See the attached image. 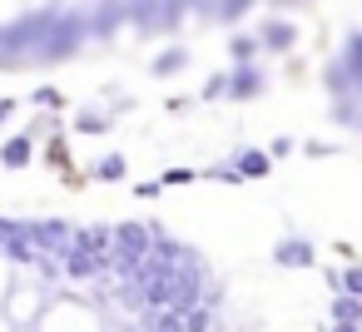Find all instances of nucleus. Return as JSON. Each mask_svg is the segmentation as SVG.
Segmentation results:
<instances>
[{"instance_id": "nucleus-17", "label": "nucleus", "mask_w": 362, "mask_h": 332, "mask_svg": "<svg viewBox=\"0 0 362 332\" xmlns=\"http://www.w3.org/2000/svg\"><path fill=\"white\" fill-rule=\"evenodd\" d=\"M332 332H357V327H332Z\"/></svg>"}, {"instance_id": "nucleus-13", "label": "nucleus", "mask_w": 362, "mask_h": 332, "mask_svg": "<svg viewBox=\"0 0 362 332\" xmlns=\"http://www.w3.org/2000/svg\"><path fill=\"white\" fill-rule=\"evenodd\" d=\"M228 95V75H214L209 85H204V100H223Z\"/></svg>"}, {"instance_id": "nucleus-8", "label": "nucleus", "mask_w": 362, "mask_h": 332, "mask_svg": "<svg viewBox=\"0 0 362 332\" xmlns=\"http://www.w3.org/2000/svg\"><path fill=\"white\" fill-rule=\"evenodd\" d=\"M75 129H80V134H105V129H110V114H100V109H80V114H75Z\"/></svg>"}, {"instance_id": "nucleus-15", "label": "nucleus", "mask_w": 362, "mask_h": 332, "mask_svg": "<svg viewBox=\"0 0 362 332\" xmlns=\"http://www.w3.org/2000/svg\"><path fill=\"white\" fill-rule=\"evenodd\" d=\"M293 154V139H273V149H268V159H288Z\"/></svg>"}, {"instance_id": "nucleus-3", "label": "nucleus", "mask_w": 362, "mask_h": 332, "mask_svg": "<svg viewBox=\"0 0 362 332\" xmlns=\"http://www.w3.org/2000/svg\"><path fill=\"white\" fill-rule=\"evenodd\" d=\"M30 159H35V139L30 134H16V139L0 144V164H6V169H25Z\"/></svg>"}, {"instance_id": "nucleus-11", "label": "nucleus", "mask_w": 362, "mask_h": 332, "mask_svg": "<svg viewBox=\"0 0 362 332\" xmlns=\"http://www.w3.org/2000/svg\"><path fill=\"white\" fill-rule=\"evenodd\" d=\"M337 297H357V302H362V263L342 268V292H337Z\"/></svg>"}, {"instance_id": "nucleus-6", "label": "nucleus", "mask_w": 362, "mask_h": 332, "mask_svg": "<svg viewBox=\"0 0 362 332\" xmlns=\"http://www.w3.org/2000/svg\"><path fill=\"white\" fill-rule=\"evenodd\" d=\"M184 60H189V50H184V45H174V50L154 55V65H149V70H154V75L164 80V75H179V70H184Z\"/></svg>"}, {"instance_id": "nucleus-16", "label": "nucleus", "mask_w": 362, "mask_h": 332, "mask_svg": "<svg viewBox=\"0 0 362 332\" xmlns=\"http://www.w3.org/2000/svg\"><path fill=\"white\" fill-rule=\"evenodd\" d=\"M11 114H16V100H0V124H6Z\"/></svg>"}, {"instance_id": "nucleus-12", "label": "nucleus", "mask_w": 362, "mask_h": 332, "mask_svg": "<svg viewBox=\"0 0 362 332\" xmlns=\"http://www.w3.org/2000/svg\"><path fill=\"white\" fill-rule=\"evenodd\" d=\"M35 105H40L45 114H55V109H65V95H60L55 85H40V90H35Z\"/></svg>"}, {"instance_id": "nucleus-2", "label": "nucleus", "mask_w": 362, "mask_h": 332, "mask_svg": "<svg viewBox=\"0 0 362 332\" xmlns=\"http://www.w3.org/2000/svg\"><path fill=\"white\" fill-rule=\"evenodd\" d=\"M293 40H298V25H288V20H268L263 30H258V50H293Z\"/></svg>"}, {"instance_id": "nucleus-10", "label": "nucleus", "mask_w": 362, "mask_h": 332, "mask_svg": "<svg viewBox=\"0 0 362 332\" xmlns=\"http://www.w3.org/2000/svg\"><path fill=\"white\" fill-rule=\"evenodd\" d=\"M124 169H129L124 154H105V159L95 164V179H110V184H115V179H124Z\"/></svg>"}, {"instance_id": "nucleus-14", "label": "nucleus", "mask_w": 362, "mask_h": 332, "mask_svg": "<svg viewBox=\"0 0 362 332\" xmlns=\"http://www.w3.org/2000/svg\"><path fill=\"white\" fill-rule=\"evenodd\" d=\"M189 179H194V169H169V174L159 179V189H164V184H189Z\"/></svg>"}, {"instance_id": "nucleus-7", "label": "nucleus", "mask_w": 362, "mask_h": 332, "mask_svg": "<svg viewBox=\"0 0 362 332\" xmlns=\"http://www.w3.org/2000/svg\"><path fill=\"white\" fill-rule=\"evenodd\" d=\"M362 322V302L357 297H337L332 302V327H357Z\"/></svg>"}, {"instance_id": "nucleus-4", "label": "nucleus", "mask_w": 362, "mask_h": 332, "mask_svg": "<svg viewBox=\"0 0 362 332\" xmlns=\"http://www.w3.org/2000/svg\"><path fill=\"white\" fill-rule=\"evenodd\" d=\"M263 90V75L253 70V65H233L228 70V95L233 100H248V95H258Z\"/></svg>"}, {"instance_id": "nucleus-1", "label": "nucleus", "mask_w": 362, "mask_h": 332, "mask_svg": "<svg viewBox=\"0 0 362 332\" xmlns=\"http://www.w3.org/2000/svg\"><path fill=\"white\" fill-rule=\"evenodd\" d=\"M273 263H278V268H308V263H313V243H308V238H278Z\"/></svg>"}, {"instance_id": "nucleus-5", "label": "nucleus", "mask_w": 362, "mask_h": 332, "mask_svg": "<svg viewBox=\"0 0 362 332\" xmlns=\"http://www.w3.org/2000/svg\"><path fill=\"white\" fill-rule=\"evenodd\" d=\"M268 169H273V159H268L263 149H238V154H233V174H238V179H263Z\"/></svg>"}, {"instance_id": "nucleus-9", "label": "nucleus", "mask_w": 362, "mask_h": 332, "mask_svg": "<svg viewBox=\"0 0 362 332\" xmlns=\"http://www.w3.org/2000/svg\"><path fill=\"white\" fill-rule=\"evenodd\" d=\"M228 55H233L238 65H248V60L258 55V35H233V40H228Z\"/></svg>"}]
</instances>
